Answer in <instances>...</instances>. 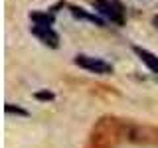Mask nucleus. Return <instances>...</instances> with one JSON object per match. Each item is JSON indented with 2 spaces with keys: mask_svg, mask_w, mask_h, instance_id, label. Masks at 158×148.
I'll list each match as a JSON object with an SVG mask.
<instances>
[{
  "mask_svg": "<svg viewBox=\"0 0 158 148\" xmlns=\"http://www.w3.org/2000/svg\"><path fill=\"white\" fill-rule=\"evenodd\" d=\"M93 8L97 10L99 16L109 20L111 24L117 26L125 24V8L118 0H93Z\"/></svg>",
  "mask_w": 158,
  "mask_h": 148,
  "instance_id": "1",
  "label": "nucleus"
},
{
  "mask_svg": "<svg viewBox=\"0 0 158 148\" xmlns=\"http://www.w3.org/2000/svg\"><path fill=\"white\" fill-rule=\"evenodd\" d=\"M75 65L87 69V71H91V73H99V75H109V73H113V65L107 63L105 59L93 57V56H83V53L75 57Z\"/></svg>",
  "mask_w": 158,
  "mask_h": 148,
  "instance_id": "2",
  "label": "nucleus"
},
{
  "mask_svg": "<svg viewBox=\"0 0 158 148\" xmlns=\"http://www.w3.org/2000/svg\"><path fill=\"white\" fill-rule=\"evenodd\" d=\"M32 34L44 43V46H49V47L59 46V36L56 34V30L52 26H32Z\"/></svg>",
  "mask_w": 158,
  "mask_h": 148,
  "instance_id": "3",
  "label": "nucleus"
},
{
  "mask_svg": "<svg viewBox=\"0 0 158 148\" xmlns=\"http://www.w3.org/2000/svg\"><path fill=\"white\" fill-rule=\"evenodd\" d=\"M132 49H135V53L138 56V59H140L152 73H158V56H154L152 51H148V49H144V47H138V46L132 47Z\"/></svg>",
  "mask_w": 158,
  "mask_h": 148,
  "instance_id": "4",
  "label": "nucleus"
},
{
  "mask_svg": "<svg viewBox=\"0 0 158 148\" xmlns=\"http://www.w3.org/2000/svg\"><path fill=\"white\" fill-rule=\"evenodd\" d=\"M30 20L34 22V26H53V14L48 12H32Z\"/></svg>",
  "mask_w": 158,
  "mask_h": 148,
  "instance_id": "5",
  "label": "nucleus"
},
{
  "mask_svg": "<svg viewBox=\"0 0 158 148\" xmlns=\"http://www.w3.org/2000/svg\"><path fill=\"white\" fill-rule=\"evenodd\" d=\"M71 10V14L75 18H81V20H89V22H93V24H97V26H103V20L99 18V16H95V14H87L83 8H77V6H71L69 8Z\"/></svg>",
  "mask_w": 158,
  "mask_h": 148,
  "instance_id": "6",
  "label": "nucleus"
},
{
  "mask_svg": "<svg viewBox=\"0 0 158 148\" xmlns=\"http://www.w3.org/2000/svg\"><path fill=\"white\" fill-rule=\"evenodd\" d=\"M6 113H14V115H20V117H28L30 113L28 111H24V109H20V107H14V105H10V103H6Z\"/></svg>",
  "mask_w": 158,
  "mask_h": 148,
  "instance_id": "7",
  "label": "nucleus"
},
{
  "mask_svg": "<svg viewBox=\"0 0 158 148\" xmlns=\"http://www.w3.org/2000/svg\"><path fill=\"white\" fill-rule=\"evenodd\" d=\"M36 99H40V101H53L56 95H53L52 91H38L36 93Z\"/></svg>",
  "mask_w": 158,
  "mask_h": 148,
  "instance_id": "8",
  "label": "nucleus"
},
{
  "mask_svg": "<svg viewBox=\"0 0 158 148\" xmlns=\"http://www.w3.org/2000/svg\"><path fill=\"white\" fill-rule=\"evenodd\" d=\"M152 24H154V28L158 30V16H154V20H152Z\"/></svg>",
  "mask_w": 158,
  "mask_h": 148,
  "instance_id": "9",
  "label": "nucleus"
}]
</instances>
